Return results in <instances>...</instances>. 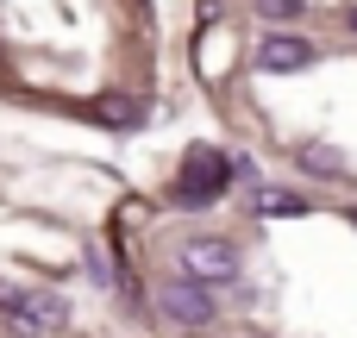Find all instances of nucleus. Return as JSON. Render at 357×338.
Returning <instances> with one entry per match:
<instances>
[{
	"label": "nucleus",
	"mask_w": 357,
	"mask_h": 338,
	"mask_svg": "<svg viewBox=\"0 0 357 338\" xmlns=\"http://www.w3.org/2000/svg\"><path fill=\"white\" fill-rule=\"evenodd\" d=\"M251 207H257V213H270V220H295V213H307V201H301V194H251Z\"/></svg>",
	"instance_id": "0eeeda50"
},
{
	"label": "nucleus",
	"mask_w": 357,
	"mask_h": 338,
	"mask_svg": "<svg viewBox=\"0 0 357 338\" xmlns=\"http://www.w3.org/2000/svg\"><path fill=\"white\" fill-rule=\"evenodd\" d=\"M251 338H257V332H251Z\"/></svg>",
	"instance_id": "f8f14e48"
},
{
	"label": "nucleus",
	"mask_w": 357,
	"mask_h": 338,
	"mask_svg": "<svg viewBox=\"0 0 357 338\" xmlns=\"http://www.w3.org/2000/svg\"><path fill=\"white\" fill-rule=\"evenodd\" d=\"M351 25H357V6H351Z\"/></svg>",
	"instance_id": "9d476101"
},
{
	"label": "nucleus",
	"mask_w": 357,
	"mask_h": 338,
	"mask_svg": "<svg viewBox=\"0 0 357 338\" xmlns=\"http://www.w3.org/2000/svg\"><path fill=\"white\" fill-rule=\"evenodd\" d=\"M301 163H307V169H333L339 157H333V151H301Z\"/></svg>",
	"instance_id": "1a4fd4ad"
},
{
	"label": "nucleus",
	"mask_w": 357,
	"mask_h": 338,
	"mask_svg": "<svg viewBox=\"0 0 357 338\" xmlns=\"http://www.w3.org/2000/svg\"><path fill=\"white\" fill-rule=\"evenodd\" d=\"M157 307H163V320H176V326H213V289L195 282V276L163 282V289H157Z\"/></svg>",
	"instance_id": "20e7f679"
},
{
	"label": "nucleus",
	"mask_w": 357,
	"mask_h": 338,
	"mask_svg": "<svg viewBox=\"0 0 357 338\" xmlns=\"http://www.w3.org/2000/svg\"><path fill=\"white\" fill-rule=\"evenodd\" d=\"M0 314L13 320L19 338H50V332H63V320H69V307H63L56 295L19 289V282H0Z\"/></svg>",
	"instance_id": "f257e3e1"
},
{
	"label": "nucleus",
	"mask_w": 357,
	"mask_h": 338,
	"mask_svg": "<svg viewBox=\"0 0 357 338\" xmlns=\"http://www.w3.org/2000/svg\"><path fill=\"white\" fill-rule=\"evenodd\" d=\"M257 6H264V13H276V19H295V13H301V0H257Z\"/></svg>",
	"instance_id": "6e6552de"
},
{
	"label": "nucleus",
	"mask_w": 357,
	"mask_h": 338,
	"mask_svg": "<svg viewBox=\"0 0 357 338\" xmlns=\"http://www.w3.org/2000/svg\"><path fill=\"white\" fill-rule=\"evenodd\" d=\"M176 263H182V276H195V282H207V289L238 282V270H245L238 245H226V238H182Z\"/></svg>",
	"instance_id": "f03ea898"
},
{
	"label": "nucleus",
	"mask_w": 357,
	"mask_h": 338,
	"mask_svg": "<svg viewBox=\"0 0 357 338\" xmlns=\"http://www.w3.org/2000/svg\"><path fill=\"white\" fill-rule=\"evenodd\" d=\"M94 113H100L107 125H138V119H144V107H138L132 94H107V100H100Z\"/></svg>",
	"instance_id": "423d86ee"
},
{
	"label": "nucleus",
	"mask_w": 357,
	"mask_h": 338,
	"mask_svg": "<svg viewBox=\"0 0 357 338\" xmlns=\"http://www.w3.org/2000/svg\"><path fill=\"white\" fill-rule=\"evenodd\" d=\"M314 63V44L307 38H295V31H264V44H257V69H270V75H295V69H307Z\"/></svg>",
	"instance_id": "39448f33"
},
{
	"label": "nucleus",
	"mask_w": 357,
	"mask_h": 338,
	"mask_svg": "<svg viewBox=\"0 0 357 338\" xmlns=\"http://www.w3.org/2000/svg\"><path fill=\"white\" fill-rule=\"evenodd\" d=\"M351 226H357V213H351Z\"/></svg>",
	"instance_id": "9b49d317"
},
{
	"label": "nucleus",
	"mask_w": 357,
	"mask_h": 338,
	"mask_svg": "<svg viewBox=\"0 0 357 338\" xmlns=\"http://www.w3.org/2000/svg\"><path fill=\"white\" fill-rule=\"evenodd\" d=\"M226 157L220 151H207V144H195L188 151V163H182V176H176V201L182 207H201V201H220L226 194Z\"/></svg>",
	"instance_id": "7ed1b4c3"
}]
</instances>
